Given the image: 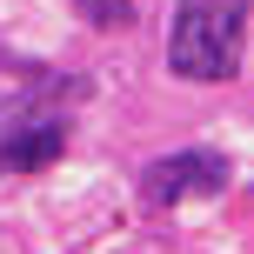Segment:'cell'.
<instances>
[{
	"instance_id": "obj_1",
	"label": "cell",
	"mask_w": 254,
	"mask_h": 254,
	"mask_svg": "<svg viewBox=\"0 0 254 254\" xmlns=\"http://www.w3.org/2000/svg\"><path fill=\"white\" fill-rule=\"evenodd\" d=\"M87 74H34L27 94L0 101V174H40L67 154V101H87Z\"/></svg>"
},
{
	"instance_id": "obj_2",
	"label": "cell",
	"mask_w": 254,
	"mask_h": 254,
	"mask_svg": "<svg viewBox=\"0 0 254 254\" xmlns=\"http://www.w3.org/2000/svg\"><path fill=\"white\" fill-rule=\"evenodd\" d=\"M248 47V0H181L167 27V67L181 80H228Z\"/></svg>"
},
{
	"instance_id": "obj_3",
	"label": "cell",
	"mask_w": 254,
	"mask_h": 254,
	"mask_svg": "<svg viewBox=\"0 0 254 254\" xmlns=\"http://www.w3.org/2000/svg\"><path fill=\"white\" fill-rule=\"evenodd\" d=\"M228 181H234L228 154H214V147H181V154L147 161V174H140V201H147V207H181V201H201V194H228Z\"/></svg>"
},
{
	"instance_id": "obj_4",
	"label": "cell",
	"mask_w": 254,
	"mask_h": 254,
	"mask_svg": "<svg viewBox=\"0 0 254 254\" xmlns=\"http://www.w3.org/2000/svg\"><path fill=\"white\" fill-rule=\"evenodd\" d=\"M80 20L101 34H121V27H134V0H80Z\"/></svg>"
}]
</instances>
